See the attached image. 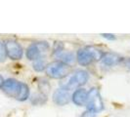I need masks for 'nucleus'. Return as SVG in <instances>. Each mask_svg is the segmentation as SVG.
Returning a JSON list of instances; mask_svg holds the SVG:
<instances>
[{
    "label": "nucleus",
    "instance_id": "nucleus-5",
    "mask_svg": "<svg viewBox=\"0 0 130 117\" xmlns=\"http://www.w3.org/2000/svg\"><path fill=\"white\" fill-rule=\"evenodd\" d=\"M22 85H23V82H20L14 78H8L4 81L2 90L7 96L17 100L20 95L21 89H22Z\"/></svg>",
    "mask_w": 130,
    "mask_h": 117
},
{
    "label": "nucleus",
    "instance_id": "nucleus-9",
    "mask_svg": "<svg viewBox=\"0 0 130 117\" xmlns=\"http://www.w3.org/2000/svg\"><path fill=\"white\" fill-rule=\"evenodd\" d=\"M76 61L80 65L82 66H87L91 64L92 62L94 61L93 57L91 56L90 52L88 51V49L85 48H81L79 49L76 53Z\"/></svg>",
    "mask_w": 130,
    "mask_h": 117
},
{
    "label": "nucleus",
    "instance_id": "nucleus-11",
    "mask_svg": "<svg viewBox=\"0 0 130 117\" xmlns=\"http://www.w3.org/2000/svg\"><path fill=\"white\" fill-rule=\"evenodd\" d=\"M57 58H59V62L63 63L64 65H68V66H72L74 65L75 61H76V57L75 55L72 52H63L59 55Z\"/></svg>",
    "mask_w": 130,
    "mask_h": 117
},
{
    "label": "nucleus",
    "instance_id": "nucleus-8",
    "mask_svg": "<svg viewBox=\"0 0 130 117\" xmlns=\"http://www.w3.org/2000/svg\"><path fill=\"white\" fill-rule=\"evenodd\" d=\"M87 97H88V91H86L83 88L76 89L72 95V100L73 104L78 106H82V105L86 104Z\"/></svg>",
    "mask_w": 130,
    "mask_h": 117
},
{
    "label": "nucleus",
    "instance_id": "nucleus-6",
    "mask_svg": "<svg viewBox=\"0 0 130 117\" xmlns=\"http://www.w3.org/2000/svg\"><path fill=\"white\" fill-rule=\"evenodd\" d=\"M49 49V44L47 42H35L32 43L26 49V58L30 61H35L41 57V53Z\"/></svg>",
    "mask_w": 130,
    "mask_h": 117
},
{
    "label": "nucleus",
    "instance_id": "nucleus-17",
    "mask_svg": "<svg viewBox=\"0 0 130 117\" xmlns=\"http://www.w3.org/2000/svg\"><path fill=\"white\" fill-rule=\"evenodd\" d=\"M53 50H54V51H53V55L57 58L61 53L64 52V44H63L62 42H56V43L54 44Z\"/></svg>",
    "mask_w": 130,
    "mask_h": 117
},
{
    "label": "nucleus",
    "instance_id": "nucleus-13",
    "mask_svg": "<svg viewBox=\"0 0 130 117\" xmlns=\"http://www.w3.org/2000/svg\"><path fill=\"white\" fill-rule=\"evenodd\" d=\"M32 66H33V69H34L35 71L41 72V71H43V70L46 68L47 64H46V61L44 60V58L40 57V58H37V60L33 61Z\"/></svg>",
    "mask_w": 130,
    "mask_h": 117
},
{
    "label": "nucleus",
    "instance_id": "nucleus-18",
    "mask_svg": "<svg viewBox=\"0 0 130 117\" xmlns=\"http://www.w3.org/2000/svg\"><path fill=\"white\" fill-rule=\"evenodd\" d=\"M7 58L6 51H5V46L4 43L0 40V63H3Z\"/></svg>",
    "mask_w": 130,
    "mask_h": 117
},
{
    "label": "nucleus",
    "instance_id": "nucleus-10",
    "mask_svg": "<svg viewBox=\"0 0 130 117\" xmlns=\"http://www.w3.org/2000/svg\"><path fill=\"white\" fill-rule=\"evenodd\" d=\"M101 61L103 65L107 66H112V65H117L119 63H121L123 61V58H121L119 55L115 54V53H105Z\"/></svg>",
    "mask_w": 130,
    "mask_h": 117
},
{
    "label": "nucleus",
    "instance_id": "nucleus-2",
    "mask_svg": "<svg viewBox=\"0 0 130 117\" xmlns=\"http://www.w3.org/2000/svg\"><path fill=\"white\" fill-rule=\"evenodd\" d=\"M69 69H70V66L64 65L59 61H56L47 65L45 72L47 76H49L52 79H62L69 74Z\"/></svg>",
    "mask_w": 130,
    "mask_h": 117
},
{
    "label": "nucleus",
    "instance_id": "nucleus-16",
    "mask_svg": "<svg viewBox=\"0 0 130 117\" xmlns=\"http://www.w3.org/2000/svg\"><path fill=\"white\" fill-rule=\"evenodd\" d=\"M38 89L40 90V93H43L47 95V93L50 91V84L45 79H40L38 82Z\"/></svg>",
    "mask_w": 130,
    "mask_h": 117
},
{
    "label": "nucleus",
    "instance_id": "nucleus-20",
    "mask_svg": "<svg viewBox=\"0 0 130 117\" xmlns=\"http://www.w3.org/2000/svg\"><path fill=\"white\" fill-rule=\"evenodd\" d=\"M80 117H96V113H94L90 110H86L82 113V115Z\"/></svg>",
    "mask_w": 130,
    "mask_h": 117
},
{
    "label": "nucleus",
    "instance_id": "nucleus-4",
    "mask_svg": "<svg viewBox=\"0 0 130 117\" xmlns=\"http://www.w3.org/2000/svg\"><path fill=\"white\" fill-rule=\"evenodd\" d=\"M5 46V51H6L7 57L13 61H18L23 58V48L20 43H18L17 41H15L13 39H9L5 41L4 43Z\"/></svg>",
    "mask_w": 130,
    "mask_h": 117
},
{
    "label": "nucleus",
    "instance_id": "nucleus-14",
    "mask_svg": "<svg viewBox=\"0 0 130 117\" xmlns=\"http://www.w3.org/2000/svg\"><path fill=\"white\" fill-rule=\"evenodd\" d=\"M86 48H87L88 51L90 52L91 56L93 57V60H95V61H100V60H102L105 53H103L101 50H99L98 48L94 47V46H87Z\"/></svg>",
    "mask_w": 130,
    "mask_h": 117
},
{
    "label": "nucleus",
    "instance_id": "nucleus-19",
    "mask_svg": "<svg viewBox=\"0 0 130 117\" xmlns=\"http://www.w3.org/2000/svg\"><path fill=\"white\" fill-rule=\"evenodd\" d=\"M104 38L108 39V40H116V36H115V34H111V33H103V34H101Z\"/></svg>",
    "mask_w": 130,
    "mask_h": 117
},
{
    "label": "nucleus",
    "instance_id": "nucleus-1",
    "mask_svg": "<svg viewBox=\"0 0 130 117\" xmlns=\"http://www.w3.org/2000/svg\"><path fill=\"white\" fill-rule=\"evenodd\" d=\"M88 79H89L88 72L83 69H77L70 76L68 81L66 82V84L62 85V87L71 91V90H73L80 86H83L85 83H87Z\"/></svg>",
    "mask_w": 130,
    "mask_h": 117
},
{
    "label": "nucleus",
    "instance_id": "nucleus-21",
    "mask_svg": "<svg viewBox=\"0 0 130 117\" xmlns=\"http://www.w3.org/2000/svg\"><path fill=\"white\" fill-rule=\"evenodd\" d=\"M124 64H125V65L127 66V68L130 70V58H127V60H125L124 61Z\"/></svg>",
    "mask_w": 130,
    "mask_h": 117
},
{
    "label": "nucleus",
    "instance_id": "nucleus-7",
    "mask_svg": "<svg viewBox=\"0 0 130 117\" xmlns=\"http://www.w3.org/2000/svg\"><path fill=\"white\" fill-rule=\"evenodd\" d=\"M70 99H71L70 91L62 86L53 94V102L57 105H66L67 104H69Z\"/></svg>",
    "mask_w": 130,
    "mask_h": 117
},
{
    "label": "nucleus",
    "instance_id": "nucleus-3",
    "mask_svg": "<svg viewBox=\"0 0 130 117\" xmlns=\"http://www.w3.org/2000/svg\"><path fill=\"white\" fill-rule=\"evenodd\" d=\"M86 106H87V110H90L94 113L103 110L104 104L100 95V92L97 88H92L90 91H88Z\"/></svg>",
    "mask_w": 130,
    "mask_h": 117
},
{
    "label": "nucleus",
    "instance_id": "nucleus-12",
    "mask_svg": "<svg viewBox=\"0 0 130 117\" xmlns=\"http://www.w3.org/2000/svg\"><path fill=\"white\" fill-rule=\"evenodd\" d=\"M47 102V95L43 93H38V94H34L32 97H30V103L33 105H40L43 104Z\"/></svg>",
    "mask_w": 130,
    "mask_h": 117
},
{
    "label": "nucleus",
    "instance_id": "nucleus-15",
    "mask_svg": "<svg viewBox=\"0 0 130 117\" xmlns=\"http://www.w3.org/2000/svg\"><path fill=\"white\" fill-rule=\"evenodd\" d=\"M28 97H29V88H28V86L26 83H23L20 95L17 100L20 101V102H25L28 99Z\"/></svg>",
    "mask_w": 130,
    "mask_h": 117
},
{
    "label": "nucleus",
    "instance_id": "nucleus-22",
    "mask_svg": "<svg viewBox=\"0 0 130 117\" xmlns=\"http://www.w3.org/2000/svg\"><path fill=\"white\" fill-rule=\"evenodd\" d=\"M4 78H3V76L0 74V89H2V86H3V84H4Z\"/></svg>",
    "mask_w": 130,
    "mask_h": 117
}]
</instances>
